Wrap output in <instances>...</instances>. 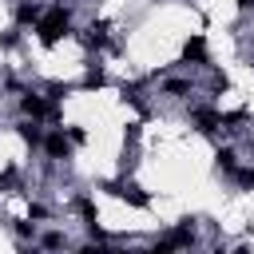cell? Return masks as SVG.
<instances>
[{"mask_svg":"<svg viewBox=\"0 0 254 254\" xmlns=\"http://www.w3.org/2000/svg\"><path fill=\"white\" fill-rule=\"evenodd\" d=\"M194 123H198V131H214L222 119H218L214 111H194Z\"/></svg>","mask_w":254,"mask_h":254,"instance_id":"8","label":"cell"},{"mask_svg":"<svg viewBox=\"0 0 254 254\" xmlns=\"http://www.w3.org/2000/svg\"><path fill=\"white\" fill-rule=\"evenodd\" d=\"M20 107H24V111H28L32 119H40V115H48V111L56 115V107H48V103H44L40 95H24V103H20Z\"/></svg>","mask_w":254,"mask_h":254,"instance_id":"4","label":"cell"},{"mask_svg":"<svg viewBox=\"0 0 254 254\" xmlns=\"http://www.w3.org/2000/svg\"><path fill=\"white\" fill-rule=\"evenodd\" d=\"M111 190H115L119 198H127V202H135V206H147V202H151V198H147V194H143L139 187H127V183H115Z\"/></svg>","mask_w":254,"mask_h":254,"instance_id":"3","label":"cell"},{"mask_svg":"<svg viewBox=\"0 0 254 254\" xmlns=\"http://www.w3.org/2000/svg\"><path fill=\"white\" fill-rule=\"evenodd\" d=\"M218 171H226V175H234V171H238V159H234V151H218Z\"/></svg>","mask_w":254,"mask_h":254,"instance_id":"9","label":"cell"},{"mask_svg":"<svg viewBox=\"0 0 254 254\" xmlns=\"http://www.w3.org/2000/svg\"><path fill=\"white\" fill-rule=\"evenodd\" d=\"M79 254H107V250H103V246H83Z\"/></svg>","mask_w":254,"mask_h":254,"instance_id":"14","label":"cell"},{"mask_svg":"<svg viewBox=\"0 0 254 254\" xmlns=\"http://www.w3.org/2000/svg\"><path fill=\"white\" fill-rule=\"evenodd\" d=\"M36 32H40V40H44V44H56V40L67 32V8H52L48 16H40Z\"/></svg>","mask_w":254,"mask_h":254,"instance_id":"1","label":"cell"},{"mask_svg":"<svg viewBox=\"0 0 254 254\" xmlns=\"http://www.w3.org/2000/svg\"><path fill=\"white\" fill-rule=\"evenodd\" d=\"M44 147H48V155H52V159H60V155L67 159V151H71V139H67V135H48V143H44Z\"/></svg>","mask_w":254,"mask_h":254,"instance_id":"5","label":"cell"},{"mask_svg":"<svg viewBox=\"0 0 254 254\" xmlns=\"http://www.w3.org/2000/svg\"><path fill=\"white\" fill-rule=\"evenodd\" d=\"M16 131H20V139H24V143H32V147H36V143H44V135H40V127H36V119H32V123H20Z\"/></svg>","mask_w":254,"mask_h":254,"instance_id":"6","label":"cell"},{"mask_svg":"<svg viewBox=\"0 0 254 254\" xmlns=\"http://www.w3.org/2000/svg\"><path fill=\"white\" fill-rule=\"evenodd\" d=\"M234 179H238L242 187H254V171H234Z\"/></svg>","mask_w":254,"mask_h":254,"instance_id":"11","label":"cell"},{"mask_svg":"<svg viewBox=\"0 0 254 254\" xmlns=\"http://www.w3.org/2000/svg\"><path fill=\"white\" fill-rule=\"evenodd\" d=\"M44 246H48V250H60V246H64V234H60V230L44 234Z\"/></svg>","mask_w":254,"mask_h":254,"instance_id":"10","label":"cell"},{"mask_svg":"<svg viewBox=\"0 0 254 254\" xmlns=\"http://www.w3.org/2000/svg\"><path fill=\"white\" fill-rule=\"evenodd\" d=\"M16 20H20V24H40V8H36V4H20V8H16Z\"/></svg>","mask_w":254,"mask_h":254,"instance_id":"7","label":"cell"},{"mask_svg":"<svg viewBox=\"0 0 254 254\" xmlns=\"http://www.w3.org/2000/svg\"><path fill=\"white\" fill-rule=\"evenodd\" d=\"M183 60H194V64H206V44H202V36H190V40L183 44Z\"/></svg>","mask_w":254,"mask_h":254,"instance_id":"2","label":"cell"},{"mask_svg":"<svg viewBox=\"0 0 254 254\" xmlns=\"http://www.w3.org/2000/svg\"><path fill=\"white\" fill-rule=\"evenodd\" d=\"M99 83H103V75H99V71H91V75L83 79V87H99Z\"/></svg>","mask_w":254,"mask_h":254,"instance_id":"13","label":"cell"},{"mask_svg":"<svg viewBox=\"0 0 254 254\" xmlns=\"http://www.w3.org/2000/svg\"><path fill=\"white\" fill-rule=\"evenodd\" d=\"M16 234H20V238H32L36 230H32V222H16Z\"/></svg>","mask_w":254,"mask_h":254,"instance_id":"12","label":"cell"},{"mask_svg":"<svg viewBox=\"0 0 254 254\" xmlns=\"http://www.w3.org/2000/svg\"><path fill=\"white\" fill-rule=\"evenodd\" d=\"M238 4H242V8H254V0H238Z\"/></svg>","mask_w":254,"mask_h":254,"instance_id":"15","label":"cell"}]
</instances>
